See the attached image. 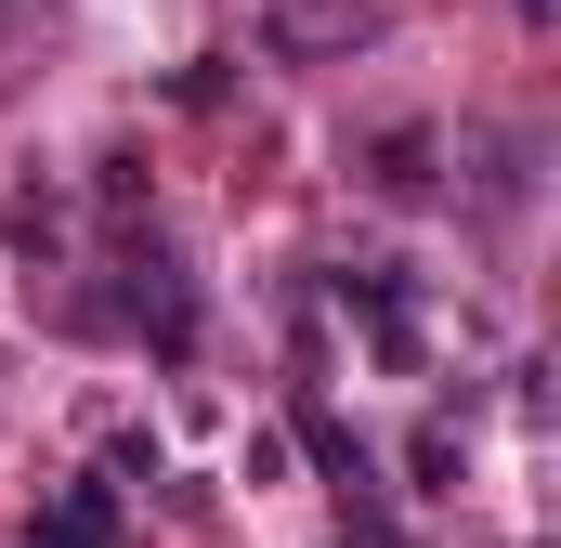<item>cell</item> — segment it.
Here are the masks:
<instances>
[{"instance_id":"cell-1","label":"cell","mask_w":561,"mask_h":548,"mask_svg":"<svg viewBox=\"0 0 561 548\" xmlns=\"http://www.w3.org/2000/svg\"><path fill=\"white\" fill-rule=\"evenodd\" d=\"M131 287H118V313H131L144 340H157V353H170V366H183V353H196V274L170 262V249H131Z\"/></svg>"},{"instance_id":"cell-2","label":"cell","mask_w":561,"mask_h":548,"mask_svg":"<svg viewBox=\"0 0 561 548\" xmlns=\"http://www.w3.org/2000/svg\"><path fill=\"white\" fill-rule=\"evenodd\" d=\"M262 39H275L287 66H327V53H366V39H379V13H366V0H275V13H262Z\"/></svg>"},{"instance_id":"cell-3","label":"cell","mask_w":561,"mask_h":548,"mask_svg":"<svg viewBox=\"0 0 561 548\" xmlns=\"http://www.w3.org/2000/svg\"><path fill=\"white\" fill-rule=\"evenodd\" d=\"M26 548H118V483H66V496L26 523Z\"/></svg>"},{"instance_id":"cell-4","label":"cell","mask_w":561,"mask_h":548,"mask_svg":"<svg viewBox=\"0 0 561 548\" xmlns=\"http://www.w3.org/2000/svg\"><path fill=\"white\" fill-rule=\"evenodd\" d=\"M431 157H444V144H431V132H379V144H366V157H353V170H366L379 196H431Z\"/></svg>"},{"instance_id":"cell-5","label":"cell","mask_w":561,"mask_h":548,"mask_svg":"<svg viewBox=\"0 0 561 548\" xmlns=\"http://www.w3.org/2000/svg\"><path fill=\"white\" fill-rule=\"evenodd\" d=\"M405 470H419V483H431V496H444V483H457V431H444V418H431V431H419V444H405Z\"/></svg>"}]
</instances>
